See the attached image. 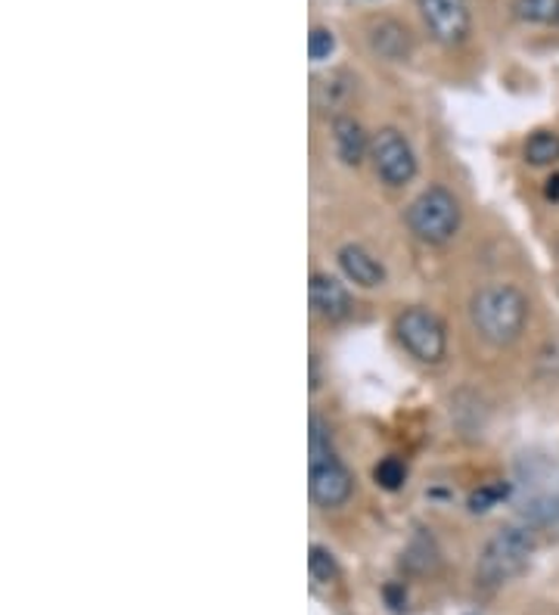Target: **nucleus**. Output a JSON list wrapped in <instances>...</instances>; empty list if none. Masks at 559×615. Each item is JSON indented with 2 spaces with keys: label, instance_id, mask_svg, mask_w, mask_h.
<instances>
[{
  "label": "nucleus",
  "instance_id": "2",
  "mask_svg": "<svg viewBox=\"0 0 559 615\" xmlns=\"http://www.w3.org/2000/svg\"><path fill=\"white\" fill-rule=\"evenodd\" d=\"M535 532L525 526H503L497 529L476 563V581L482 588H500L507 581H513L517 575L525 572L528 559L535 554Z\"/></svg>",
  "mask_w": 559,
  "mask_h": 615
},
{
  "label": "nucleus",
  "instance_id": "8",
  "mask_svg": "<svg viewBox=\"0 0 559 615\" xmlns=\"http://www.w3.org/2000/svg\"><path fill=\"white\" fill-rule=\"evenodd\" d=\"M308 299L311 311H314L317 317L330 321V324L345 321V317L352 314V296H349V289L342 287L336 277L324 274V270H314V274H311Z\"/></svg>",
  "mask_w": 559,
  "mask_h": 615
},
{
  "label": "nucleus",
  "instance_id": "16",
  "mask_svg": "<svg viewBox=\"0 0 559 615\" xmlns=\"http://www.w3.org/2000/svg\"><path fill=\"white\" fill-rule=\"evenodd\" d=\"M308 569L311 578H314L317 584H332V581L339 578V563H336V556H332L327 547H320V544H314L308 551Z\"/></svg>",
  "mask_w": 559,
  "mask_h": 615
},
{
  "label": "nucleus",
  "instance_id": "11",
  "mask_svg": "<svg viewBox=\"0 0 559 615\" xmlns=\"http://www.w3.org/2000/svg\"><path fill=\"white\" fill-rule=\"evenodd\" d=\"M332 144H336V153L345 165H361L367 156H370V144L361 122H354L352 116H336L332 119Z\"/></svg>",
  "mask_w": 559,
  "mask_h": 615
},
{
  "label": "nucleus",
  "instance_id": "15",
  "mask_svg": "<svg viewBox=\"0 0 559 615\" xmlns=\"http://www.w3.org/2000/svg\"><path fill=\"white\" fill-rule=\"evenodd\" d=\"M327 457H336V451H332V432L330 426L314 413L308 432V463H320V460H327Z\"/></svg>",
  "mask_w": 559,
  "mask_h": 615
},
{
  "label": "nucleus",
  "instance_id": "4",
  "mask_svg": "<svg viewBox=\"0 0 559 615\" xmlns=\"http://www.w3.org/2000/svg\"><path fill=\"white\" fill-rule=\"evenodd\" d=\"M394 333H398V342L420 364H438L448 354V333L441 327V321L426 308L401 311L394 321Z\"/></svg>",
  "mask_w": 559,
  "mask_h": 615
},
{
  "label": "nucleus",
  "instance_id": "18",
  "mask_svg": "<svg viewBox=\"0 0 559 615\" xmlns=\"http://www.w3.org/2000/svg\"><path fill=\"white\" fill-rule=\"evenodd\" d=\"M507 494H510V485H507V482H488V485H478L476 492L470 494V510L488 512L491 507H497Z\"/></svg>",
  "mask_w": 559,
  "mask_h": 615
},
{
  "label": "nucleus",
  "instance_id": "5",
  "mask_svg": "<svg viewBox=\"0 0 559 615\" xmlns=\"http://www.w3.org/2000/svg\"><path fill=\"white\" fill-rule=\"evenodd\" d=\"M370 162L376 178L389 186H404L416 178V153L398 128L376 131L370 144Z\"/></svg>",
  "mask_w": 559,
  "mask_h": 615
},
{
  "label": "nucleus",
  "instance_id": "14",
  "mask_svg": "<svg viewBox=\"0 0 559 615\" xmlns=\"http://www.w3.org/2000/svg\"><path fill=\"white\" fill-rule=\"evenodd\" d=\"M522 156L525 162L535 165V168H547V165L559 162V134L557 131H535L525 146H522Z\"/></svg>",
  "mask_w": 559,
  "mask_h": 615
},
{
  "label": "nucleus",
  "instance_id": "19",
  "mask_svg": "<svg viewBox=\"0 0 559 615\" xmlns=\"http://www.w3.org/2000/svg\"><path fill=\"white\" fill-rule=\"evenodd\" d=\"M336 50V35H332L330 28H324V25H314L308 35V57L314 62H324L330 60V53Z\"/></svg>",
  "mask_w": 559,
  "mask_h": 615
},
{
  "label": "nucleus",
  "instance_id": "7",
  "mask_svg": "<svg viewBox=\"0 0 559 615\" xmlns=\"http://www.w3.org/2000/svg\"><path fill=\"white\" fill-rule=\"evenodd\" d=\"M308 489L317 507L324 510H339L349 504L354 492V479L349 467L339 457H327L320 463H308Z\"/></svg>",
  "mask_w": 559,
  "mask_h": 615
},
{
  "label": "nucleus",
  "instance_id": "13",
  "mask_svg": "<svg viewBox=\"0 0 559 615\" xmlns=\"http://www.w3.org/2000/svg\"><path fill=\"white\" fill-rule=\"evenodd\" d=\"M510 13L522 25L559 28V0H513Z\"/></svg>",
  "mask_w": 559,
  "mask_h": 615
},
{
  "label": "nucleus",
  "instance_id": "17",
  "mask_svg": "<svg viewBox=\"0 0 559 615\" xmlns=\"http://www.w3.org/2000/svg\"><path fill=\"white\" fill-rule=\"evenodd\" d=\"M373 479H376L379 489L398 492V489L408 482V467H404V460H398V457H386V460H379V463L373 467Z\"/></svg>",
  "mask_w": 559,
  "mask_h": 615
},
{
  "label": "nucleus",
  "instance_id": "21",
  "mask_svg": "<svg viewBox=\"0 0 559 615\" xmlns=\"http://www.w3.org/2000/svg\"><path fill=\"white\" fill-rule=\"evenodd\" d=\"M544 200H547V203H559V171L547 178V184H544Z\"/></svg>",
  "mask_w": 559,
  "mask_h": 615
},
{
  "label": "nucleus",
  "instance_id": "12",
  "mask_svg": "<svg viewBox=\"0 0 559 615\" xmlns=\"http://www.w3.org/2000/svg\"><path fill=\"white\" fill-rule=\"evenodd\" d=\"M352 91H354L352 72L336 69V72H330V75L314 79V106H317V109H324V112L339 109V106H345V102H349Z\"/></svg>",
  "mask_w": 559,
  "mask_h": 615
},
{
  "label": "nucleus",
  "instance_id": "20",
  "mask_svg": "<svg viewBox=\"0 0 559 615\" xmlns=\"http://www.w3.org/2000/svg\"><path fill=\"white\" fill-rule=\"evenodd\" d=\"M386 600H389V606H392L394 613H401L404 603H408V594H404L401 584H386Z\"/></svg>",
  "mask_w": 559,
  "mask_h": 615
},
{
  "label": "nucleus",
  "instance_id": "3",
  "mask_svg": "<svg viewBox=\"0 0 559 615\" xmlns=\"http://www.w3.org/2000/svg\"><path fill=\"white\" fill-rule=\"evenodd\" d=\"M408 227L416 240L429 246H445L454 240L460 230V203L451 190L445 186H429L416 196L408 208Z\"/></svg>",
  "mask_w": 559,
  "mask_h": 615
},
{
  "label": "nucleus",
  "instance_id": "6",
  "mask_svg": "<svg viewBox=\"0 0 559 615\" xmlns=\"http://www.w3.org/2000/svg\"><path fill=\"white\" fill-rule=\"evenodd\" d=\"M429 38L441 47H460L473 32L470 0H414Z\"/></svg>",
  "mask_w": 559,
  "mask_h": 615
},
{
  "label": "nucleus",
  "instance_id": "9",
  "mask_svg": "<svg viewBox=\"0 0 559 615\" xmlns=\"http://www.w3.org/2000/svg\"><path fill=\"white\" fill-rule=\"evenodd\" d=\"M367 41H370V50L379 57V60L389 62H401L411 57L414 50V35L404 22L392 20V16H379V20L370 22L367 28Z\"/></svg>",
  "mask_w": 559,
  "mask_h": 615
},
{
  "label": "nucleus",
  "instance_id": "22",
  "mask_svg": "<svg viewBox=\"0 0 559 615\" xmlns=\"http://www.w3.org/2000/svg\"><path fill=\"white\" fill-rule=\"evenodd\" d=\"M320 386V376H317V354H311V391H317Z\"/></svg>",
  "mask_w": 559,
  "mask_h": 615
},
{
  "label": "nucleus",
  "instance_id": "10",
  "mask_svg": "<svg viewBox=\"0 0 559 615\" xmlns=\"http://www.w3.org/2000/svg\"><path fill=\"white\" fill-rule=\"evenodd\" d=\"M336 262L342 267V274L352 280L354 287L376 289L386 284V267L379 265V258L370 255L364 246L357 243H345V246L336 252Z\"/></svg>",
  "mask_w": 559,
  "mask_h": 615
},
{
  "label": "nucleus",
  "instance_id": "1",
  "mask_svg": "<svg viewBox=\"0 0 559 615\" xmlns=\"http://www.w3.org/2000/svg\"><path fill=\"white\" fill-rule=\"evenodd\" d=\"M528 314H532L528 296L513 284H491L478 289L470 302V324L495 349H507L519 342L528 324Z\"/></svg>",
  "mask_w": 559,
  "mask_h": 615
}]
</instances>
